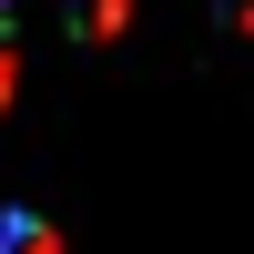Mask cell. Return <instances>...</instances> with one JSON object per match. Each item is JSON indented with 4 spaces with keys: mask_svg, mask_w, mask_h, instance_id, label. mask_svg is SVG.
<instances>
[{
    "mask_svg": "<svg viewBox=\"0 0 254 254\" xmlns=\"http://www.w3.org/2000/svg\"><path fill=\"white\" fill-rule=\"evenodd\" d=\"M0 254H61V234L41 214H10V224H0Z\"/></svg>",
    "mask_w": 254,
    "mask_h": 254,
    "instance_id": "1",
    "label": "cell"
},
{
    "mask_svg": "<svg viewBox=\"0 0 254 254\" xmlns=\"http://www.w3.org/2000/svg\"><path fill=\"white\" fill-rule=\"evenodd\" d=\"M0 20H10V0H0Z\"/></svg>",
    "mask_w": 254,
    "mask_h": 254,
    "instance_id": "2",
    "label": "cell"
}]
</instances>
